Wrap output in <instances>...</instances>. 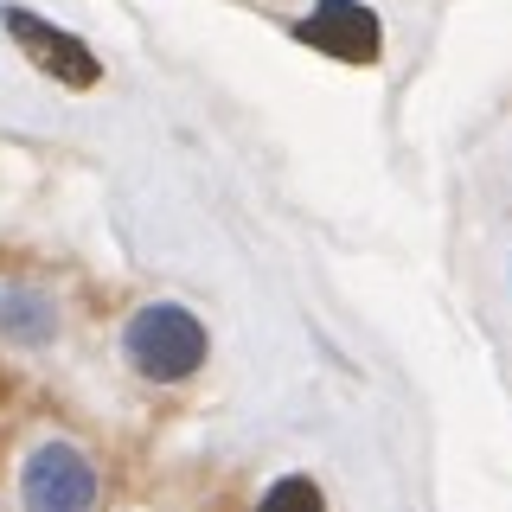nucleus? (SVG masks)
I'll return each instance as SVG.
<instances>
[{"mask_svg":"<svg viewBox=\"0 0 512 512\" xmlns=\"http://www.w3.org/2000/svg\"><path fill=\"white\" fill-rule=\"evenodd\" d=\"M122 346H128V365H135L141 378H154V384H180V378H192L205 365V327L186 308H173V301L141 308L128 320Z\"/></svg>","mask_w":512,"mask_h":512,"instance_id":"nucleus-1","label":"nucleus"},{"mask_svg":"<svg viewBox=\"0 0 512 512\" xmlns=\"http://www.w3.org/2000/svg\"><path fill=\"white\" fill-rule=\"evenodd\" d=\"M20 500H26V512H96V468H90V455L71 448V442L32 448V461L20 474Z\"/></svg>","mask_w":512,"mask_h":512,"instance_id":"nucleus-2","label":"nucleus"},{"mask_svg":"<svg viewBox=\"0 0 512 512\" xmlns=\"http://www.w3.org/2000/svg\"><path fill=\"white\" fill-rule=\"evenodd\" d=\"M295 32L314 45V52H327V58H340V64H378V45H384L378 13L359 7V0H320Z\"/></svg>","mask_w":512,"mask_h":512,"instance_id":"nucleus-3","label":"nucleus"},{"mask_svg":"<svg viewBox=\"0 0 512 512\" xmlns=\"http://www.w3.org/2000/svg\"><path fill=\"white\" fill-rule=\"evenodd\" d=\"M7 32L26 45V58L39 64L45 77H58V84H71V90H90L96 77H103V64L90 58V45H84V39H71V32H58V26H45L39 13H26V7H7Z\"/></svg>","mask_w":512,"mask_h":512,"instance_id":"nucleus-4","label":"nucleus"},{"mask_svg":"<svg viewBox=\"0 0 512 512\" xmlns=\"http://www.w3.org/2000/svg\"><path fill=\"white\" fill-rule=\"evenodd\" d=\"M0 333L20 346H45L58 333V308L39 288H0Z\"/></svg>","mask_w":512,"mask_h":512,"instance_id":"nucleus-5","label":"nucleus"},{"mask_svg":"<svg viewBox=\"0 0 512 512\" xmlns=\"http://www.w3.org/2000/svg\"><path fill=\"white\" fill-rule=\"evenodd\" d=\"M256 512H327V500H320V487L308 474H288V480H276V487L263 493Z\"/></svg>","mask_w":512,"mask_h":512,"instance_id":"nucleus-6","label":"nucleus"}]
</instances>
